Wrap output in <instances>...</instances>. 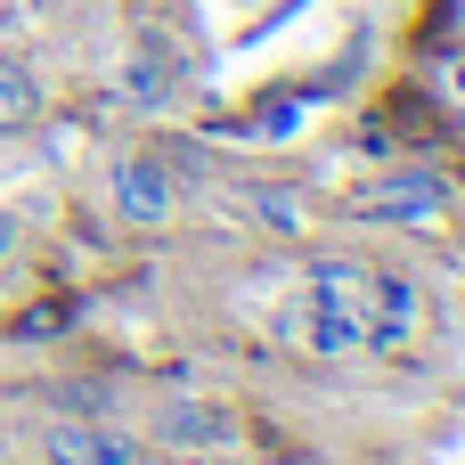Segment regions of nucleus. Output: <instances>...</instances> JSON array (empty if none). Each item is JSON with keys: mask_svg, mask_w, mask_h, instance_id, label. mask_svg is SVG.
<instances>
[{"mask_svg": "<svg viewBox=\"0 0 465 465\" xmlns=\"http://www.w3.org/2000/svg\"><path fill=\"white\" fill-rule=\"evenodd\" d=\"M425 319V294L392 270H368V262H311L302 270V302L286 311L294 343L319 351V360H343V351H392L409 343Z\"/></svg>", "mask_w": 465, "mask_h": 465, "instance_id": "f257e3e1", "label": "nucleus"}, {"mask_svg": "<svg viewBox=\"0 0 465 465\" xmlns=\"http://www.w3.org/2000/svg\"><path fill=\"white\" fill-rule=\"evenodd\" d=\"M131 98H139V106H163V98H172V57H163V41H139V49H131Z\"/></svg>", "mask_w": 465, "mask_h": 465, "instance_id": "423d86ee", "label": "nucleus"}, {"mask_svg": "<svg viewBox=\"0 0 465 465\" xmlns=\"http://www.w3.org/2000/svg\"><path fill=\"white\" fill-rule=\"evenodd\" d=\"M33 123H41V82L25 65H0V139L33 131Z\"/></svg>", "mask_w": 465, "mask_h": 465, "instance_id": "39448f33", "label": "nucleus"}, {"mask_svg": "<svg viewBox=\"0 0 465 465\" xmlns=\"http://www.w3.org/2000/svg\"><path fill=\"white\" fill-rule=\"evenodd\" d=\"M49 465H139V450H131V433H106V425H57Z\"/></svg>", "mask_w": 465, "mask_h": 465, "instance_id": "20e7f679", "label": "nucleus"}, {"mask_svg": "<svg viewBox=\"0 0 465 465\" xmlns=\"http://www.w3.org/2000/svg\"><path fill=\"white\" fill-rule=\"evenodd\" d=\"M114 213L139 221V229H155V221L172 213V172H163L155 155H123V163H114Z\"/></svg>", "mask_w": 465, "mask_h": 465, "instance_id": "7ed1b4c3", "label": "nucleus"}, {"mask_svg": "<svg viewBox=\"0 0 465 465\" xmlns=\"http://www.w3.org/2000/svg\"><path fill=\"white\" fill-rule=\"evenodd\" d=\"M343 213L351 221H384V229H425L450 213V188L433 172H376L360 188H343Z\"/></svg>", "mask_w": 465, "mask_h": 465, "instance_id": "f03ea898", "label": "nucleus"}, {"mask_svg": "<svg viewBox=\"0 0 465 465\" xmlns=\"http://www.w3.org/2000/svg\"><path fill=\"white\" fill-rule=\"evenodd\" d=\"M163 441L204 450V441H221V417H204V409H172V417H163Z\"/></svg>", "mask_w": 465, "mask_h": 465, "instance_id": "0eeeda50", "label": "nucleus"}, {"mask_svg": "<svg viewBox=\"0 0 465 465\" xmlns=\"http://www.w3.org/2000/svg\"><path fill=\"white\" fill-rule=\"evenodd\" d=\"M8 245H16V221H8V213H0V262H8Z\"/></svg>", "mask_w": 465, "mask_h": 465, "instance_id": "6e6552de", "label": "nucleus"}]
</instances>
